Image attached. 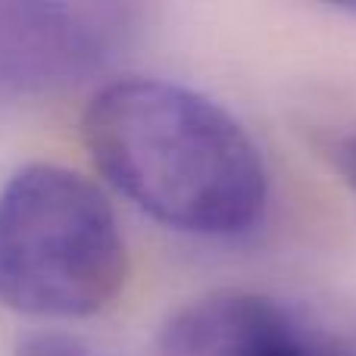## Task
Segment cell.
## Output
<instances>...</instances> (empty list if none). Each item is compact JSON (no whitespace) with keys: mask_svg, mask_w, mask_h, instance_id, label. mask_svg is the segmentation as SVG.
Returning a JSON list of instances; mask_svg holds the SVG:
<instances>
[{"mask_svg":"<svg viewBox=\"0 0 356 356\" xmlns=\"http://www.w3.org/2000/svg\"><path fill=\"white\" fill-rule=\"evenodd\" d=\"M160 356H322L272 297L222 288L178 307L160 334Z\"/></svg>","mask_w":356,"mask_h":356,"instance_id":"obj_4","label":"cell"},{"mask_svg":"<svg viewBox=\"0 0 356 356\" xmlns=\"http://www.w3.org/2000/svg\"><path fill=\"white\" fill-rule=\"evenodd\" d=\"M322 356H328V353H322Z\"/></svg>","mask_w":356,"mask_h":356,"instance_id":"obj_8","label":"cell"},{"mask_svg":"<svg viewBox=\"0 0 356 356\" xmlns=\"http://www.w3.org/2000/svg\"><path fill=\"white\" fill-rule=\"evenodd\" d=\"M332 156H334V169L341 172L344 184L356 194V125H350L347 131H341L338 141L332 147Z\"/></svg>","mask_w":356,"mask_h":356,"instance_id":"obj_6","label":"cell"},{"mask_svg":"<svg viewBox=\"0 0 356 356\" xmlns=\"http://www.w3.org/2000/svg\"><path fill=\"white\" fill-rule=\"evenodd\" d=\"M100 175L163 225L234 238L263 219L269 172L250 131L216 100L166 79H116L81 116Z\"/></svg>","mask_w":356,"mask_h":356,"instance_id":"obj_1","label":"cell"},{"mask_svg":"<svg viewBox=\"0 0 356 356\" xmlns=\"http://www.w3.org/2000/svg\"><path fill=\"white\" fill-rule=\"evenodd\" d=\"M129 3H0V85L50 91L100 72L131 38Z\"/></svg>","mask_w":356,"mask_h":356,"instance_id":"obj_3","label":"cell"},{"mask_svg":"<svg viewBox=\"0 0 356 356\" xmlns=\"http://www.w3.org/2000/svg\"><path fill=\"white\" fill-rule=\"evenodd\" d=\"M13 356H104L69 332H31L16 341Z\"/></svg>","mask_w":356,"mask_h":356,"instance_id":"obj_5","label":"cell"},{"mask_svg":"<svg viewBox=\"0 0 356 356\" xmlns=\"http://www.w3.org/2000/svg\"><path fill=\"white\" fill-rule=\"evenodd\" d=\"M129 278L116 213L97 184L29 163L0 188V303L22 316L81 319L113 307Z\"/></svg>","mask_w":356,"mask_h":356,"instance_id":"obj_2","label":"cell"},{"mask_svg":"<svg viewBox=\"0 0 356 356\" xmlns=\"http://www.w3.org/2000/svg\"><path fill=\"white\" fill-rule=\"evenodd\" d=\"M341 13H347V16H356V3H350V6H344Z\"/></svg>","mask_w":356,"mask_h":356,"instance_id":"obj_7","label":"cell"}]
</instances>
